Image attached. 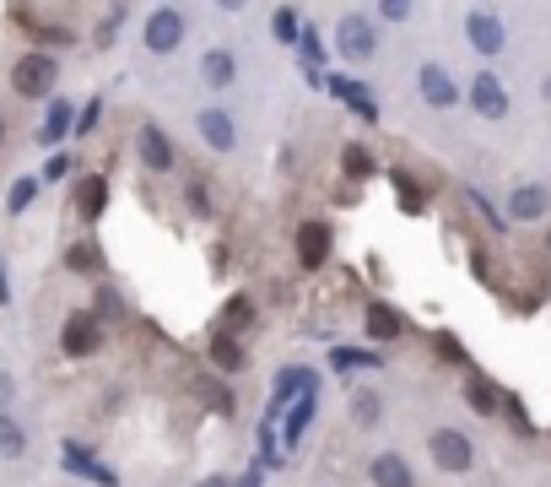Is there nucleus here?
I'll list each match as a JSON object with an SVG mask.
<instances>
[{
    "mask_svg": "<svg viewBox=\"0 0 551 487\" xmlns=\"http://www.w3.org/2000/svg\"><path fill=\"white\" fill-rule=\"evenodd\" d=\"M103 206H109V184H103L98 174H87L82 184H76V212H82L87 222H98Z\"/></svg>",
    "mask_w": 551,
    "mask_h": 487,
    "instance_id": "nucleus-14",
    "label": "nucleus"
},
{
    "mask_svg": "<svg viewBox=\"0 0 551 487\" xmlns=\"http://www.w3.org/2000/svg\"><path fill=\"white\" fill-rule=\"evenodd\" d=\"M368 336H373V341H395V336H400V314L384 309V304H373V309H368Z\"/></svg>",
    "mask_w": 551,
    "mask_h": 487,
    "instance_id": "nucleus-17",
    "label": "nucleus"
},
{
    "mask_svg": "<svg viewBox=\"0 0 551 487\" xmlns=\"http://www.w3.org/2000/svg\"><path fill=\"white\" fill-rule=\"evenodd\" d=\"M179 44H184V11L157 6L152 17H146V49H152V55H173Z\"/></svg>",
    "mask_w": 551,
    "mask_h": 487,
    "instance_id": "nucleus-5",
    "label": "nucleus"
},
{
    "mask_svg": "<svg viewBox=\"0 0 551 487\" xmlns=\"http://www.w3.org/2000/svg\"><path fill=\"white\" fill-rule=\"evenodd\" d=\"M0 136H6V120H0Z\"/></svg>",
    "mask_w": 551,
    "mask_h": 487,
    "instance_id": "nucleus-36",
    "label": "nucleus"
},
{
    "mask_svg": "<svg viewBox=\"0 0 551 487\" xmlns=\"http://www.w3.org/2000/svg\"><path fill=\"white\" fill-rule=\"evenodd\" d=\"M195 125H200V141H206L211 152H233V147H238V136H233V120H227L222 109H206V114H200Z\"/></svg>",
    "mask_w": 551,
    "mask_h": 487,
    "instance_id": "nucleus-11",
    "label": "nucleus"
},
{
    "mask_svg": "<svg viewBox=\"0 0 551 487\" xmlns=\"http://www.w3.org/2000/svg\"><path fill=\"white\" fill-rule=\"evenodd\" d=\"M98 114H103V103H98V98H92V103H87V109H82V125H76V130H82V136H87V130H98Z\"/></svg>",
    "mask_w": 551,
    "mask_h": 487,
    "instance_id": "nucleus-30",
    "label": "nucleus"
},
{
    "mask_svg": "<svg viewBox=\"0 0 551 487\" xmlns=\"http://www.w3.org/2000/svg\"><path fill=\"white\" fill-rule=\"evenodd\" d=\"M470 109L481 114V120H508V109H514V103H508V87H503V76L497 71H476L470 76Z\"/></svg>",
    "mask_w": 551,
    "mask_h": 487,
    "instance_id": "nucleus-1",
    "label": "nucleus"
},
{
    "mask_svg": "<svg viewBox=\"0 0 551 487\" xmlns=\"http://www.w3.org/2000/svg\"><path fill=\"white\" fill-rule=\"evenodd\" d=\"M465 38H470V49H476V55H503L508 28H503V17H497V11L476 6V11H465Z\"/></svg>",
    "mask_w": 551,
    "mask_h": 487,
    "instance_id": "nucleus-4",
    "label": "nucleus"
},
{
    "mask_svg": "<svg viewBox=\"0 0 551 487\" xmlns=\"http://www.w3.org/2000/svg\"><path fill=\"white\" fill-rule=\"evenodd\" d=\"M271 22H276V38H281V44H298V11H292V6H281Z\"/></svg>",
    "mask_w": 551,
    "mask_h": 487,
    "instance_id": "nucleus-26",
    "label": "nucleus"
},
{
    "mask_svg": "<svg viewBox=\"0 0 551 487\" xmlns=\"http://www.w3.org/2000/svg\"><path fill=\"white\" fill-rule=\"evenodd\" d=\"M427 450H433V466L449 471V477H465L470 460H476V450H470V439L460 428H438L433 439H427Z\"/></svg>",
    "mask_w": 551,
    "mask_h": 487,
    "instance_id": "nucleus-2",
    "label": "nucleus"
},
{
    "mask_svg": "<svg viewBox=\"0 0 551 487\" xmlns=\"http://www.w3.org/2000/svg\"><path fill=\"white\" fill-rule=\"evenodd\" d=\"M200 76H206V87H233V76H238L233 49H206V60H200Z\"/></svg>",
    "mask_w": 551,
    "mask_h": 487,
    "instance_id": "nucleus-15",
    "label": "nucleus"
},
{
    "mask_svg": "<svg viewBox=\"0 0 551 487\" xmlns=\"http://www.w3.org/2000/svg\"><path fill=\"white\" fill-rule=\"evenodd\" d=\"M6 406H11V379L0 374V412H6Z\"/></svg>",
    "mask_w": 551,
    "mask_h": 487,
    "instance_id": "nucleus-33",
    "label": "nucleus"
},
{
    "mask_svg": "<svg viewBox=\"0 0 551 487\" xmlns=\"http://www.w3.org/2000/svg\"><path fill=\"white\" fill-rule=\"evenodd\" d=\"M379 17H384V22H406V17H411V6H400V0H389V6H379Z\"/></svg>",
    "mask_w": 551,
    "mask_h": 487,
    "instance_id": "nucleus-31",
    "label": "nucleus"
},
{
    "mask_svg": "<svg viewBox=\"0 0 551 487\" xmlns=\"http://www.w3.org/2000/svg\"><path fill=\"white\" fill-rule=\"evenodd\" d=\"M71 174V163H65V157H49V168H44V179H65Z\"/></svg>",
    "mask_w": 551,
    "mask_h": 487,
    "instance_id": "nucleus-32",
    "label": "nucleus"
},
{
    "mask_svg": "<svg viewBox=\"0 0 551 487\" xmlns=\"http://www.w3.org/2000/svg\"><path fill=\"white\" fill-rule=\"evenodd\" d=\"M465 401H470V412H481V417H492L497 406H503V396H497L487 379H470V385H465Z\"/></svg>",
    "mask_w": 551,
    "mask_h": 487,
    "instance_id": "nucleus-18",
    "label": "nucleus"
},
{
    "mask_svg": "<svg viewBox=\"0 0 551 487\" xmlns=\"http://www.w3.org/2000/svg\"><path fill=\"white\" fill-rule=\"evenodd\" d=\"M341 163H346V174H352V179H368V174H373V157L362 152V147H346Z\"/></svg>",
    "mask_w": 551,
    "mask_h": 487,
    "instance_id": "nucleus-25",
    "label": "nucleus"
},
{
    "mask_svg": "<svg viewBox=\"0 0 551 487\" xmlns=\"http://www.w3.org/2000/svg\"><path fill=\"white\" fill-rule=\"evenodd\" d=\"M325 255H330V228L325 222H303L298 228V260L314 271V266H325Z\"/></svg>",
    "mask_w": 551,
    "mask_h": 487,
    "instance_id": "nucleus-10",
    "label": "nucleus"
},
{
    "mask_svg": "<svg viewBox=\"0 0 551 487\" xmlns=\"http://www.w3.org/2000/svg\"><path fill=\"white\" fill-rule=\"evenodd\" d=\"M395 184H400V206H406V212H422V190H416L406 174H395Z\"/></svg>",
    "mask_w": 551,
    "mask_h": 487,
    "instance_id": "nucleus-28",
    "label": "nucleus"
},
{
    "mask_svg": "<svg viewBox=\"0 0 551 487\" xmlns=\"http://www.w3.org/2000/svg\"><path fill=\"white\" fill-rule=\"evenodd\" d=\"M65 266H71V271H82V276L103 271V255H98V244H76L71 255H65Z\"/></svg>",
    "mask_w": 551,
    "mask_h": 487,
    "instance_id": "nucleus-21",
    "label": "nucleus"
},
{
    "mask_svg": "<svg viewBox=\"0 0 551 487\" xmlns=\"http://www.w3.org/2000/svg\"><path fill=\"white\" fill-rule=\"evenodd\" d=\"M200 487H227V482H200Z\"/></svg>",
    "mask_w": 551,
    "mask_h": 487,
    "instance_id": "nucleus-35",
    "label": "nucleus"
},
{
    "mask_svg": "<svg viewBox=\"0 0 551 487\" xmlns=\"http://www.w3.org/2000/svg\"><path fill=\"white\" fill-rule=\"evenodd\" d=\"M416 87H422V103H427V109H454V103H460V82H454L443 65H433V60L416 71Z\"/></svg>",
    "mask_w": 551,
    "mask_h": 487,
    "instance_id": "nucleus-7",
    "label": "nucleus"
},
{
    "mask_svg": "<svg viewBox=\"0 0 551 487\" xmlns=\"http://www.w3.org/2000/svg\"><path fill=\"white\" fill-rule=\"evenodd\" d=\"M33 195H38V179H17L11 184V212H28Z\"/></svg>",
    "mask_w": 551,
    "mask_h": 487,
    "instance_id": "nucleus-27",
    "label": "nucleus"
},
{
    "mask_svg": "<svg viewBox=\"0 0 551 487\" xmlns=\"http://www.w3.org/2000/svg\"><path fill=\"white\" fill-rule=\"evenodd\" d=\"M60 347L71 352V358H92V352L103 347L98 320H92V314H71V320H65V331H60Z\"/></svg>",
    "mask_w": 551,
    "mask_h": 487,
    "instance_id": "nucleus-8",
    "label": "nucleus"
},
{
    "mask_svg": "<svg viewBox=\"0 0 551 487\" xmlns=\"http://www.w3.org/2000/svg\"><path fill=\"white\" fill-rule=\"evenodd\" d=\"M352 417H357V428H373L384 417V406H379V396H373V390H362V396L352 401Z\"/></svg>",
    "mask_w": 551,
    "mask_h": 487,
    "instance_id": "nucleus-23",
    "label": "nucleus"
},
{
    "mask_svg": "<svg viewBox=\"0 0 551 487\" xmlns=\"http://www.w3.org/2000/svg\"><path fill=\"white\" fill-rule=\"evenodd\" d=\"M11 87L22 92V98H49V92H55V60L49 55H22L17 65H11Z\"/></svg>",
    "mask_w": 551,
    "mask_h": 487,
    "instance_id": "nucleus-3",
    "label": "nucleus"
},
{
    "mask_svg": "<svg viewBox=\"0 0 551 487\" xmlns=\"http://www.w3.org/2000/svg\"><path fill=\"white\" fill-rule=\"evenodd\" d=\"M249 320H254V304H249V298H233V304L222 309V331H217V336H233V331H244Z\"/></svg>",
    "mask_w": 551,
    "mask_h": 487,
    "instance_id": "nucleus-20",
    "label": "nucleus"
},
{
    "mask_svg": "<svg viewBox=\"0 0 551 487\" xmlns=\"http://www.w3.org/2000/svg\"><path fill=\"white\" fill-rule=\"evenodd\" d=\"M211 363H217L222 374H238V368H244V347H238L233 336H211Z\"/></svg>",
    "mask_w": 551,
    "mask_h": 487,
    "instance_id": "nucleus-16",
    "label": "nucleus"
},
{
    "mask_svg": "<svg viewBox=\"0 0 551 487\" xmlns=\"http://www.w3.org/2000/svg\"><path fill=\"white\" fill-rule=\"evenodd\" d=\"M335 49H341L346 60H373L379 33H373L368 17H341V28H335Z\"/></svg>",
    "mask_w": 551,
    "mask_h": 487,
    "instance_id": "nucleus-6",
    "label": "nucleus"
},
{
    "mask_svg": "<svg viewBox=\"0 0 551 487\" xmlns=\"http://www.w3.org/2000/svg\"><path fill=\"white\" fill-rule=\"evenodd\" d=\"M330 92H335V98H346V103H352V109H357V114H373V103H368V92H362L357 82H346V76H335V82H330Z\"/></svg>",
    "mask_w": 551,
    "mask_h": 487,
    "instance_id": "nucleus-22",
    "label": "nucleus"
},
{
    "mask_svg": "<svg viewBox=\"0 0 551 487\" xmlns=\"http://www.w3.org/2000/svg\"><path fill=\"white\" fill-rule=\"evenodd\" d=\"M65 130H71V103H55V109H49V125L38 130V141H44V147H60Z\"/></svg>",
    "mask_w": 551,
    "mask_h": 487,
    "instance_id": "nucleus-19",
    "label": "nucleus"
},
{
    "mask_svg": "<svg viewBox=\"0 0 551 487\" xmlns=\"http://www.w3.org/2000/svg\"><path fill=\"white\" fill-rule=\"evenodd\" d=\"M368 477H373V487H416L411 466H406V455H373Z\"/></svg>",
    "mask_w": 551,
    "mask_h": 487,
    "instance_id": "nucleus-13",
    "label": "nucleus"
},
{
    "mask_svg": "<svg viewBox=\"0 0 551 487\" xmlns=\"http://www.w3.org/2000/svg\"><path fill=\"white\" fill-rule=\"evenodd\" d=\"M0 304H11V287H6V271H0Z\"/></svg>",
    "mask_w": 551,
    "mask_h": 487,
    "instance_id": "nucleus-34",
    "label": "nucleus"
},
{
    "mask_svg": "<svg viewBox=\"0 0 551 487\" xmlns=\"http://www.w3.org/2000/svg\"><path fill=\"white\" fill-rule=\"evenodd\" d=\"M22 444H28V439H22V428L11 423L6 412H0V455H6V460H11V455H22Z\"/></svg>",
    "mask_w": 551,
    "mask_h": 487,
    "instance_id": "nucleus-24",
    "label": "nucleus"
},
{
    "mask_svg": "<svg viewBox=\"0 0 551 487\" xmlns=\"http://www.w3.org/2000/svg\"><path fill=\"white\" fill-rule=\"evenodd\" d=\"M546 206H551V190H546V184H519V190L508 195V217H514V222L546 217Z\"/></svg>",
    "mask_w": 551,
    "mask_h": 487,
    "instance_id": "nucleus-9",
    "label": "nucleus"
},
{
    "mask_svg": "<svg viewBox=\"0 0 551 487\" xmlns=\"http://www.w3.org/2000/svg\"><path fill=\"white\" fill-rule=\"evenodd\" d=\"M141 163L152 168V174H168L173 168V141L157 125H141Z\"/></svg>",
    "mask_w": 551,
    "mask_h": 487,
    "instance_id": "nucleus-12",
    "label": "nucleus"
},
{
    "mask_svg": "<svg viewBox=\"0 0 551 487\" xmlns=\"http://www.w3.org/2000/svg\"><path fill=\"white\" fill-rule=\"evenodd\" d=\"M470 206H476V212H481V217H487V222H492V228H503V222H508L503 212H492V206H487V195H476V190H470Z\"/></svg>",
    "mask_w": 551,
    "mask_h": 487,
    "instance_id": "nucleus-29",
    "label": "nucleus"
}]
</instances>
